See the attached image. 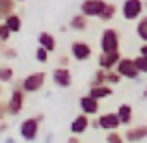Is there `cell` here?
Wrapping results in <instances>:
<instances>
[{"label":"cell","mask_w":147,"mask_h":143,"mask_svg":"<svg viewBox=\"0 0 147 143\" xmlns=\"http://www.w3.org/2000/svg\"><path fill=\"white\" fill-rule=\"evenodd\" d=\"M115 15H117V6L112 4V2H106L104 7H102V11H100V15H99V21L110 22L112 19H115Z\"/></svg>","instance_id":"21"},{"label":"cell","mask_w":147,"mask_h":143,"mask_svg":"<svg viewBox=\"0 0 147 143\" xmlns=\"http://www.w3.org/2000/svg\"><path fill=\"white\" fill-rule=\"evenodd\" d=\"M11 39V32L4 22H0V43H7Z\"/></svg>","instance_id":"29"},{"label":"cell","mask_w":147,"mask_h":143,"mask_svg":"<svg viewBox=\"0 0 147 143\" xmlns=\"http://www.w3.org/2000/svg\"><path fill=\"white\" fill-rule=\"evenodd\" d=\"M97 125L100 130L114 132V130H119L121 123H119V117L115 115V111H106V113H100L97 117Z\"/></svg>","instance_id":"9"},{"label":"cell","mask_w":147,"mask_h":143,"mask_svg":"<svg viewBox=\"0 0 147 143\" xmlns=\"http://www.w3.org/2000/svg\"><path fill=\"white\" fill-rule=\"evenodd\" d=\"M88 26H90V22H88V19L84 17L82 13H76L71 17V21H69V28L75 30V32H86Z\"/></svg>","instance_id":"18"},{"label":"cell","mask_w":147,"mask_h":143,"mask_svg":"<svg viewBox=\"0 0 147 143\" xmlns=\"http://www.w3.org/2000/svg\"><path fill=\"white\" fill-rule=\"evenodd\" d=\"M0 97H2V84H0Z\"/></svg>","instance_id":"37"},{"label":"cell","mask_w":147,"mask_h":143,"mask_svg":"<svg viewBox=\"0 0 147 143\" xmlns=\"http://www.w3.org/2000/svg\"><path fill=\"white\" fill-rule=\"evenodd\" d=\"M104 4H106V0H84V2L80 4V13L86 19L99 17L102 7H104Z\"/></svg>","instance_id":"12"},{"label":"cell","mask_w":147,"mask_h":143,"mask_svg":"<svg viewBox=\"0 0 147 143\" xmlns=\"http://www.w3.org/2000/svg\"><path fill=\"white\" fill-rule=\"evenodd\" d=\"M52 82H54V86L61 87V89L71 87V84H73L71 69H69V67H56L52 71Z\"/></svg>","instance_id":"8"},{"label":"cell","mask_w":147,"mask_h":143,"mask_svg":"<svg viewBox=\"0 0 147 143\" xmlns=\"http://www.w3.org/2000/svg\"><path fill=\"white\" fill-rule=\"evenodd\" d=\"M104 78H106V71L97 69L95 75H93V78H91V86H100V84H104Z\"/></svg>","instance_id":"28"},{"label":"cell","mask_w":147,"mask_h":143,"mask_svg":"<svg viewBox=\"0 0 147 143\" xmlns=\"http://www.w3.org/2000/svg\"><path fill=\"white\" fill-rule=\"evenodd\" d=\"M2 22L9 28L11 34H19L22 30V19H21V15H19V13H11L9 17H6Z\"/></svg>","instance_id":"19"},{"label":"cell","mask_w":147,"mask_h":143,"mask_svg":"<svg viewBox=\"0 0 147 143\" xmlns=\"http://www.w3.org/2000/svg\"><path fill=\"white\" fill-rule=\"evenodd\" d=\"M104 140H106V143H125V138H123V134H119V130L108 132Z\"/></svg>","instance_id":"27"},{"label":"cell","mask_w":147,"mask_h":143,"mask_svg":"<svg viewBox=\"0 0 147 143\" xmlns=\"http://www.w3.org/2000/svg\"><path fill=\"white\" fill-rule=\"evenodd\" d=\"M6 143H13V140H6Z\"/></svg>","instance_id":"38"},{"label":"cell","mask_w":147,"mask_h":143,"mask_svg":"<svg viewBox=\"0 0 147 143\" xmlns=\"http://www.w3.org/2000/svg\"><path fill=\"white\" fill-rule=\"evenodd\" d=\"M78 104H80V110H82V113L88 115V117H93V115H97L99 111H100V102H99L97 99H93V97H90V95L80 97Z\"/></svg>","instance_id":"13"},{"label":"cell","mask_w":147,"mask_h":143,"mask_svg":"<svg viewBox=\"0 0 147 143\" xmlns=\"http://www.w3.org/2000/svg\"><path fill=\"white\" fill-rule=\"evenodd\" d=\"M6 115H7V108H6V104H4V102H0V121H4Z\"/></svg>","instance_id":"32"},{"label":"cell","mask_w":147,"mask_h":143,"mask_svg":"<svg viewBox=\"0 0 147 143\" xmlns=\"http://www.w3.org/2000/svg\"><path fill=\"white\" fill-rule=\"evenodd\" d=\"M144 15V0H123L121 4V17L132 22Z\"/></svg>","instance_id":"4"},{"label":"cell","mask_w":147,"mask_h":143,"mask_svg":"<svg viewBox=\"0 0 147 143\" xmlns=\"http://www.w3.org/2000/svg\"><path fill=\"white\" fill-rule=\"evenodd\" d=\"M37 45H39L41 48H45L50 54V52L56 50L58 41H56V37H54L50 32H39V36H37Z\"/></svg>","instance_id":"17"},{"label":"cell","mask_w":147,"mask_h":143,"mask_svg":"<svg viewBox=\"0 0 147 143\" xmlns=\"http://www.w3.org/2000/svg\"><path fill=\"white\" fill-rule=\"evenodd\" d=\"M134 60V65H136V69L140 71V75H147V56H142V54H138L136 58H132Z\"/></svg>","instance_id":"26"},{"label":"cell","mask_w":147,"mask_h":143,"mask_svg":"<svg viewBox=\"0 0 147 143\" xmlns=\"http://www.w3.org/2000/svg\"><path fill=\"white\" fill-rule=\"evenodd\" d=\"M6 130H7V123L0 121V134H2V132H6Z\"/></svg>","instance_id":"35"},{"label":"cell","mask_w":147,"mask_h":143,"mask_svg":"<svg viewBox=\"0 0 147 143\" xmlns=\"http://www.w3.org/2000/svg\"><path fill=\"white\" fill-rule=\"evenodd\" d=\"M17 56H19V52L13 47H9L7 43H0V58H4V60H15Z\"/></svg>","instance_id":"24"},{"label":"cell","mask_w":147,"mask_h":143,"mask_svg":"<svg viewBox=\"0 0 147 143\" xmlns=\"http://www.w3.org/2000/svg\"><path fill=\"white\" fill-rule=\"evenodd\" d=\"M45 82H47V73L43 71H36V73H30L28 76H24V78L19 82V87L22 89V93H37V91L43 89Z\"/></svg>","instance_id":"2"},{"label":"cell","mask_w":147,"mask_h":143,"mask_svg":"<svg viewBox=\"0 0 147 143\" xmlns=\"http://www.w3.org/2000/svg\"><path fill=\"white\" fill-rule=\"evenodd\" d=\"M15 0H0V21H4L6 17H9L11 13H15Z\"/></svg>","instance_id":"23"},{"label":"cell","mask_w":147,"mask_h":143,"mask_svg":"<svg viewBox=\"0 0 147 143\" xmlns=\"http://www.w3.org/2000/svg\"><path fill=\"white\" fill-rule=\"evenodd\" d=\"M39 126L41 123L36 117H26L19 125V134L24 141H36L37 136H39Z\"/></svg>","instance_id":"5"},{"label":"cell","mask_w":147,"mask_h":143,"mask_svg":"<svg viewBox=\"0 0 147 143\" xmlns=\"http://www.w3.org/2000/svg\"><path fill=\"white\" fill-rule=\"evenodd\" d=\"M93 56V48L86 41H73L71 43V58L76 61H88Z\"/></svg>","instance_id":"7"},{"label":"cell","mask_w":147,"mask_h":143,"mask_svg":"<svg viewBox=\"0 0 147 143\" xmlns=\"http://www.w3.org/2000/svg\"><path fill=\"white\" fill-rule=\"evenodd\" d=\"M121 82H123V78L115 71H106V78H104V84H106V86L114 87V86H119Z\"/></svg>","instance_id":"25"},{"label":"cell","mask_w":147,"mask_h":143,"mask_svg":"<svg viewBox=\"0 0 147 143\" xmlns=\"http://www.w3.org/2000/svg\"><path fill=\"white\" fill-rule=\"evenodd\" d=\"M36 60L39 61V63H47V61H49V52H47L45 48L37 47V48H36Z\"/></svg>","instance_id":"30"},{"label":"cell","mask_w":147,"mask_h":143,"mask_svg":"<svg viewBox=\"0 0 147 143\" xmlns=\"http://www.w3.org/2000/svg\"><path fill=\"white\" fill-rule=\"evenodd\" d=\"M65 143H80V138L78 136H71V138H67Z\"/></svg>","instance_id":"33"},{"label":"cell","mask_w":147,"mask_h":143,"mask_svg":"<svg viewBox=\"0 0 147 143\" xmlns=\"http://www.w3.org/2000/svg\"><path fill=\"white\" fill-rule=\"evenodd\" d=\"M121 52H99V58H97V63H99V69L102 71H114L117 61L121 60Z\"/></svg>","instance_id":"11"},{"label":"cell","mask_w":147,"mask_h":143,"mask_svg":"<svg viewBox=\"0 0 147 143\" xmlns=\"http://www.w3.org/2000/svg\"><path fill=\"white\" fill-rule=\"evenodd\" d=\"M90 117L88 115H84V113H80V115H76L75 119L71 121V134L73 136H80V134H84L88 128H90Z\"/></svg>","instance_id":"14"},{"label":"cell","mask_w":147,"mask_h":143,"mask_svg":"<svg viewBox=\"0 0 147 143\" xmlns=\"http://www.w3.org/2000/svg\"><path fill=\"white\" fill-rule=\"evenodd\" d=\"M136 36L142 43H147V15H142L136 21Z\"/></svg>","instance_id":"22"},{"label":"cell","mask_w":147,"mask_h":143,"mask_svg":"<svg viewBox=\"0 0 147 143\" xmlns=\"http://www.w3.org/2000/svg\"><path fill=\"white\" fill-rule=\"evenodd\" d=\"M123 138H125V143H140V141L147 140V125L127 126Z\"/></svg>","instance_id":"10"},{"label":"cell","mask_w":147,"mask_h":143,"mask_svg":"<svg viewBox=\"0 0 147 143\" xmlns=\"http://www.w3.org/2000/svg\"><path fill=\"white\" fill-rule=\"evenodd\" d=\"M114 71L117 73L121 78H127V80H138V78H140V71L136 69L132 58H125V56H123L121 60L117 61V65H115Z\"/></svg>","instance_id":"6"},{"label":"cell","mask_w":147,"mask_h":143,"mask_svg":"<svg viewBox=\"0 0 147 143\" xmlns=\"http://www.w3.org/2000/svg\"><path fill=\"white\" fill-rule=\"evenodd\" d=\"M15 2H26V0H15Z\"/></svg>","instance_id":"39"},{"label":"cell","mask_w":147,"mask_h":143,"mask_svg":"<svg viewBox=\"0 0 147 143\" xmlns=\"http://www.w3.org/2000/svg\"><path fill=\"white\" fill-rule=\"evenodd\" d=\"M15 82V69L7 63H0V84H13Z\"/></svg>","instance_id":"20"},{"label":"cell","mask_w":147,"mask_h":143,"mask_svg":"<svg viewBox=\"0 0 147 143\" xmlns=\"http://www.w3.org/2000/svg\"><path fill=\"white\" fill-rule=\"evenodd\" d=\"M58 63H60L58 67H69V63H71V58L63 54V56H60V58H58Z\"/></svg>","instance_id":"31"},{"label":"cell","mask_w":147,"mask_h":143,"mask_svg":"<svg viewBox=\"0 0 147 143\" xmlns=\"http://www.w3.org/2000/svg\"><path fill=\"white\" fill-rule=\"evenodd\" d=\"M115 115L119 117V123H121V126H130V123H132L134 119V110L130 104L123 102L117 106V111H115Z\"/></svg>","instance_id":"15"},{"label":"cell","mask_w":147,"mask_h":143,"mask_svg":"<svg viewBox=\"0 0 147 143\" xmlns=\"http://www.w3.org/2000/svg\"><path fill=\"white\" fill-rule=\"evenodd\" d=\"M90 97H93V99H97L99 102L104 99H110L112 95H114V87L112 86H106V84H100V86H90Z\"/></svg>","instance_id":"16"},{"label":"cell","mask_w":147,"mask_h":143,"mask_svg":"<svg viewBox=\"0 0 147 143\" xmlns=\"http://www.w3.org/2000/svg\"><path fill=\"white\" fill-rule=\"evenodd\" d=\"M100 52H117L121 48V36L115 28H104L99 37Z\"/></svg>","instance_id":"1"},{"label":"cell","mask_w":147,"mask_h":143,"mask_svg":"<svg viewBox=\"0 0 147 143\" xmlns=\"http://www.w3.org/2000/svg\"><path fill=\"white\" fill-rule=\"evenodd\" d=\"M140 54H142V56H147V43H142V47H140Z\"/></svg>","instance_id":"34"},{"label":"cell","mask_w":147,"mask_h":143,"mask_svg":"<svg viewBox=\"0 0 147 143\" xmlns=\"http://www.w3.org/2000/svg\"><path fill=\"white\" fill-rule=\"evenodd\" d=\"M144 9H147V0H144Z\"/></svg>","instance_id":"36"},{"label":"cell","mask_w":147,"mask_h":143,"mask_svg":"<svg viewBox=\"0 0 147 143\" xmlns=\"http://www.w3.org/2000/svg\"><path fill=\"white\" fill-rule=\"evenodd\" d=\"M24 102H26V93H22V89L19 87V82H13V89H11V95L6 102L7 115L17 117V115L24 110Z\"/></svg>","instance_id":"3"}]
</instances>
